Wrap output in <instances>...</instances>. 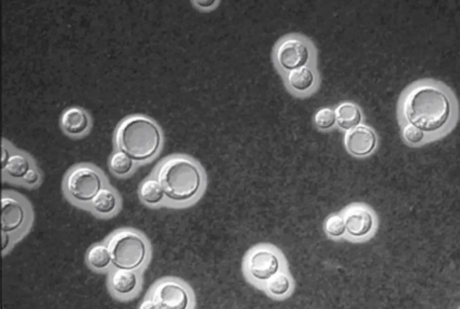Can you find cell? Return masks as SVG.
Wrapping results in <instances>:
<instances>
[{
    "label": "cell",
    "mask_w": 460,
    "mask_h": 309,
    "mask_svg": "<svg viewBox=\"0 0 460 309\" xmlns=\"http://www.w3.org/2000/svg\"><path fill=\"white\" fill-rule=\"evenodd\" d=\"M403 113L407 121L423 132H433L444 127L450 119L449 98L441 89L422 85L406 97Z\"/></svg>",
    "instance_id": "obj_1"
},
{
    "label": "cell",
    "mask_w": 460,
    "mask_h": 309,
    "mask_svg": "<svg viewBox=\"0 0 460 309\" xmlns=\"http://www.w3.org/2000/svg\"><path fill=\"white\" fill-rule=\"evenodd\" d=\"M158 177L167 196L178 202L193 198L205 182L201 167L193 160L183 156L166 160L159 168Z\"/></svg>",
    "instance_id": "obj_2"
},
{
    "label": "cell",
    "mask_w": 460,
    "mask_h": 309,
    "mask_svg": "<svg viewBox=\"0 0 460 309\" xmlns=\"http://www.w3.org/2000/svg\"><path fill=\"white\" fill-rule=\"evenodd\" d=\"M118 148L136 160L153 156L160 148L161 136L157 125L147 118L135 116L119 125L115 134Z\"/></svg>",
    "instance_id": "obj_3"
},
{
    "label": "cell",
    "mask_w": 460,
    "mask_h": 309,
    "mask_svg": "<svg viewBox=\"0 0 460 309\" xmlns=\"http://www.w3.org/2000/svg\"><path fill=\"white\" fill-rule=\"evenodd\" d=\"M109 250L111 260L118 268L132 270L141 265L146 255L143 238L130 231L120 232L111 240Z\"/></svg>",
    "instance_id": "obj_4"
},
{
    "label": "cell",
    "mask_w": 460,
    "mask_h": 309,
    "mask_svg": "<svg viewBox=\"0 0 460 309\" xmlns=\"http://www.w3.org/2000/svg\"><path fill=\"white\" fill-rule=\"evenodd\" d=\"M102 180L98 172L91 167L79 165L67 173L64 186L68 193L80 201H88L101 188Z\"/></svg>",
    "instance_id": "obj_5"
},
{
    "label": "cell",
    "mask_w": 460,
    "mask_h": 309,
    "mask_svg": "<svg viewBox=\"0 0 460 309\" xmlns=\"http://www.w3.org/2000/svg\"><path fill=\"white\" fill-rule=\"evenodd\" d=\"M155 309H185L189 305L186 290L173 281H165L156 288L152 301Z\"/></svg>",
    "instance_id": "obj_6"
},
{
    "label": "cell",
    "mask_w": 460,
    "mask_h": 309,
    "mask_svg": "<svg viewBox=\"0 0 460 309\" xmlns=\"http://www.w3.org/2000/svg\"><path fill=\"white\" fill-rule=\"evenodd\" d=\"M309 57V51L304 42L297 38L283 41L276 50V58L284 69L292 70L304 66Z\"/></svg>",
    "instance_id": "obj_7"
},
{
    "label": "cell",
    "mask_w": 460,
    "mask_h": 309,
    "mask_svg": "<svg viewBox=\"0 0 460 309\" xmlns=\"http://www.w3.org/2000/svg\"><path fill=\"white\" fill-rule=\"evenodd\" d=\"M377 136L372 129L365 125H359L349 131L345 137V146L348 152L356 156H365L375 150Z\"/></svg>",
    "instance_id": "obj_8"
},
{
    "label": "cell",
    "mask_w": 460,
    "mask_h": 309,
    "mask_svg": "<svg viewBox=\"0 0 460 309\" xmlns=\"http://www.w3.org/2000/svg\"><path fill=\"white\" fill-rule=\"evenodd\" d=\"M248 267L253 278L258 280H266L277 272L279 263L277 256L273 252L260 249L251 255Z\"/></svg>",
    "instance_id": "obj_9"
},
{
    "label": "cell",
    "mask_w": 460,
    "mask_h": 309,
    "mask_svg": "<svg viewBox=\"0 0 460 309\" xmlns=\"http://www.w3.org/2000/svg\"><path fill=\"white\" fill-rule=\"evenodd\" d=\"M90 120L87 112L78 107H71L66 109L60 117V125L69 135L78 136L88 129Z\"/></svg>",
    "instance_id": "obj_10"
},
{
    "label": "cell",
    "mask_w": 460,
    "mask_h": 309,
    "mask_svg": "<svg viewBox=\"0 0 460 309\" xmlns=\"http://www.w3.org/2000/svg\"><path fill=\"white\" fill-rule=\"evenodd\" d=\"M23 210L19 201L10 196L1 198V227L4 231L17 228L23 218Z\"/></svg>",
    "instance_id": "obj_11"
},
{
    "label": "cell",
    "mask_w": 460,
    "mask_h": 309,
    "mask_svg": "<svg viewBox=\"0 0 460 309\" xmlns=\"http://www.w3.org/2000/svg\"><path fill=\"white\" fill-rule=\"evenodd\" d=\"M345 224L346 229L350 235L361 237L367 235L371 231L373 220L371 213L367 209L358 207L348 213Z\"/></svg>",
    "instance_id": "obj_12"
},
{
    "label": "cell",
    "mask_w": 460,
    "mask_h": 309,
    "mask_svg": "<svg viewBox=\"0 0 460 309\" xmlns=\"http://www.w3.org/2000/svg\"><path fill=\"white\" fill-rule=\"evenodd\" d=\"M336 124L343 130L349 131L360 125L362 120L360 108L351 102L339 104L335 110Z\"/></svg>",
    "instance_id": "obj_13"
},
{
    "label": "cell",
    "mask_w": 460,
    "mask_h": 309,
    "mask_svg": "<svg viewBox=\"0 0 460 309\" xmlns=\"http://www.w3.org/2000/svg\"><path fill=\"white\" fill-rule=\"evenodd\" d=\"M111 284L114 290L121 294L133 291L137 284L135 273L131 270L119 268L113 274Z\"/></svg>",
    "instance_id": "obj_14"
},
{
    "label": "cell",
    "mask_w": 460,
    "mask_h": 309,
    "mask_svg": "<svg viewBox=\"0 0 460 309\" xmlns=\"http://www.w3.org/2000/svg\"><path fill=\"white\" fill-rule=\"evenodd\" d=\"M314 75L309 68L302 66L290 70L287 75L289 85L298 91H305L314 84Z\"/></svg>",
    "instance_id": "obj_15"
},
{
    "label": "cell",
    "mask_w": 460,
    "mask_h": 309,
    "mask_svg": "<svg viewBox=\"0 0 460 309\" xmlns=\"http://www.w3.org/2000/svg\"><path fill=\"white\" fill-rule=\"evenodd\" d=\"M29 161L24 155L13 154L10 155L3 170L9 177L20 179L30 168Z\"/></svg>",
    "instance_id": "obj_16"
},
{
    "label": "cell",
    "mask_w": 460,
    "mask_h": 309,
    "mask_svg": "<svg viewBox=\"0 0 460 309\" xmlns=\"http://www.w3.org/2000/svg\"><path fill=\"white\" fill-rule=\"evenodd\" d=\"M164 190L159 181L154 179L144 181L139 188L141 199L146 203L155 204L162 200L164 195Z\"/></svg>",
    "instance_id": "obj_17"
},
{
    "label": "cell",
    "mask_w": 460,
    "mask_h": 309,
    "mask_svg": "<svg viewBox=\"0 0 460 309\" xmlns=\"http://www.w3.org/2000/svg\"><path fill=\"white\" fill-rule=\"evenodd\" d=\"M93 208L97 212L107 214L112 212L116 206L117 200L114 193L107 188H101L92 199Z\"/></svg>",
    "instance_id": "obj_18"
},
{
    "label": "cell",
    "mask_w": 460,
    "mask_h": 309,
    "mask_svg": "<svg viewBox=\"0 0 460 309\" xmlns=\"http://www.w3.org/2000/svg\"><path fill=\"white\" fill-rule=\"evenodd\" d=\"M87 258L90 265L96 269L106 267L111 260L109 249L102 244L92 247L88 252Z\"/></svg>",
    "instance_id": "obj_19"
},
{
    "label": "cell",
    "mask_w": 460,
    "mask_h": 309,
    "mask_svg": "<svg viewBox=\"0 0 460 309\" xmlns=\"http://www.w3.org/2000/svg\"><path fill=\"white\" fill-rule=\"evenodd\" d=\"M109 164L114 173L124 175L132 169L133 161L129 155L121 151L116 152L111 155Z\"/></svg>",
    "instance_id": "obj_20"
},
{
    "label": "cell",
    "mask_w": 460,
    "mask_h": 309,
    "mask_svg": "<svg viewBox=\"0 0 460 309\" xmlns=\"http://www.w3.org/2000/svg\"><path fill=\"white\" fill-rule=\"evenodd\" d=\"M313 121L315 126L319 130H329L336 124L335 111L328 107L321 108L315 114Z\"/></svg>",
    "instance_id": "obj_21"
},
{
    "label": "cell",
    "mask_w": 460,
    "mask_h": 309,
    "mask_svg": "<svg viewBox=\"0 0 460 309\" xmlns=\"http://www.w3.org/2000/svg\"><path fill=\"white\" fill-rule=\"evenodd\" d=\"M268 288L272 294L276 296L283 295L288 291L290 288V282L286 275L279 274L270 280Z\"/></svg>",
    "instance_id": "obj_22"
},
{
    "label": "cell",
    "mask_w": 460,
    "mask_h": 309,
    "mask_svg": "<svg viewBox=\"0 0 460 309\" xmlns=\"http://www.w3.org/2000/svg\"><path fill=\"white\" fill-rule=\"evenodd\" d=\"M344 219L338 215L330 216L325 223V230L330 236L334 237L342 235L345 231Z\"/></svg>",
    "instance_id": "obj_23"
},
{
    "label": "cell",
    "mask_w": 460,
    "mask_h": 309,
    "mask_svg": "<svg viewBox=\"0 0 460 309\" xmlns=\"http://www.w3.org/2000/svg\"><path fill=\"white\" fill-rule=\"evenodd\" d=\"M402 134L404 139L411 144L420 143L425 136L424 132L411 124L404 128Z\"/></svg>",
    "instance_id": "obj_24"
},
{
    "label": "cell",
    "mask_w": 460,
    "mask_h": 309,
    "mask_svg": "<svg viewBox=\"0 0 460 309\" xmlns=\"http://www.w3.org/2000/svg\"><path fill=\"white\" fill-rule=\"evenodd\" d=\"M40 178L38 171L33 168H30L22 178L23 182L28 185H33L39 181Z\"/></svg>",
    "instance_id": "obj_25"
},
{
    "label": "cell",
    "mask_w": 460,
    "mask_h": 309,
    "mask_svg": "<svg viewBox=\"0 0 460 309\" xmlns=\"http://www.w3.org/2000/svg\"><path fill=\"white\" fill-rule=\"evenodd\" d=\"M10 155L8 150L3 146L1 147V170L6 165Z\"/></svg>",
    "instance_id": "obj_26"
},
{
    "label": "cell",
    "mask_w": 460,
    "mask_h": 309,
    "mask_svg": "<svg viewBox=\"0 0 460 309\" xmlns=\"http://www.w3.org/2000/svg\"><path fill=\"white\" fill-rule=\"evenodd\" d=\"M6 232L3 230L1 232V250L4 249L8 243L9 238Z\"/></svg>",
    "instance_id": "obj_27"
}]
</instances>
